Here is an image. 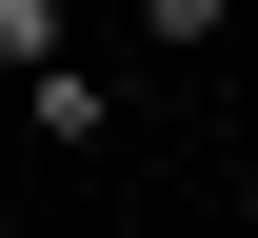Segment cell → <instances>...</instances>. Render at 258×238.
Instances as JSON below:
<instances>
[{
	"instance_id": "obj_3",
	"label": "cell",
	"mask_w": 258,
	"mask_h": 238,
	"mask_svg": "<svg viewBox=\"0 0 258 238\" xmlns=\"http://www.w3.org/2000/svg\"><path fill=\"white\" fill-rule=\"evenodd\" d=\"M219 20H238V0H139V40H179V60H199Z\"/></svg>"
},
{
	"instance_id": "obj_2",
	"label": "cell",
	"mask_w": 258,
	"mask_h": 238,
	"mask_svg": "<svg viewBox=\"0 0 258 238\" xmlns=\"http://www.w3.org/2000/svg\"><path fill=\"white\" fill-rule=\"evenodd\" d=\"M40 60H80V20L60 0H0V80H40Z\"/></svg>"
},
{
	"instance_id": "obj_1",
	"label": "cell",
	"mask_w": 258,
	"mask_h": 238,
	"mask_svg": "<svg viewBox=\"0 0 258 238\" xmlns=\"http://www.w3.org/2000/svg\"><path fill=\"white\" fill-rule=\"evenodd\" d=\"M20 119H40V139H119V80H99V60H40Z\"/></svg>"
}]
</instances>
